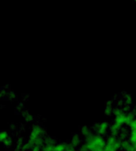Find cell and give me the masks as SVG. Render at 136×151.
<instances>
[{
  "mask_svg": "<svg viewBox=\"0 0 136 151\" xmlns=\"http://www.w3.org/2000/svg\"><path fill=\"white\" fill-rule=\"evenodd\" d=\"M110 128L109 127V124L108 122L104 121V122H101L99 124H96V127H95V129L96 130L97 132V134L98 135H105L108 132V129Z\"/></svg>",
  "mask_w": 136,
  "mask_h": 151,
  "instance_id": "2",
  "label": "cell"
},
{
  "mask_svg": "<svg viewBox=\"0 0 136 151\" xmlns=\"http://www.w3.org/2000/svg\"><path fill=\"white\" fill-rule=\"evenodd\" d=\"M9 137V133L7 131H1L0 132V142L3 143L7 138Z\"/></svg>",
  "mask_w": 136,
  "mask_h": 151,
  "instance_id": "9",
  "label": "cell"
},
{
  "mask_svg": "<svg viewBox=\"0 0 136 151\" xmlns=\"http://www.w3.org/2000/svg\"><path fill=\"white\" fill-rule=\"evenodd\" d=\"M119 149H121L120 145H114V144L106 143V146L103 151H118Z\"/></svg>",
  "mask_w": 136,
  "mask_h": 151,
  "instance_id": "6",
  "label": "cell"
},
{
  "mask_svg": "<svg viewBox=\"0 0 136 151\" xmlns=\"http://www.w3.org/2000/svg\"><path fill=\"white\" fill-rule=\"evenodd\" d=\"M128 114V113H127ZM127 114L126 112H123L120 115H118L115 117L114 119V122L115 124H117L119 127H122L123 125H127Z\"/></svg>",
  "mask_w": 136,
  "mask_h": 151,
  "instance_id": "3",
  "label": "cell"
},
{
  "mask_svg": "<svg viewBox=\"0 0 136 151\" xmlns=\"http://www.w3.org/2000/svg\"><path fill=\"white\" fill-rule=\"evenodd\" d=\"M130 142L134 145L136 143V130H133L130 132V137H129Z\"/></svg>",
  "mask_w": 136,
  "mask_h": 151,
  "instance_id": "10",
  "label": "cell"
},
{
  "mask_svg": "<svg viewBox=\"0 0 136 151\" xmlns=\"http://www.w3.org/2000/svg\"><path fill=\"white\" fill-rule=\"evenodd\" d=\"M66 151H77V150H76L75 149H73V148H71V147H70V148H69V149H68Z\"/></svg>",
  "mask_w": 136,
  "mask_h": 151,
  "instance_id": "16",
  "label": "cell"
},
{
  "mask_svg": "<svg viewBox=\"0 0 136 151\" xmlns=\"http://www.w3.org/2000/svg\"><path fill=\"white\" fill-rule=\"evenodd\" d=\"M122 151H125V150H122Z\"/></svg>",
  "mask_w": 136,
  "mask_h": 151,
  "instance_id": "18",
  "label": "cell"
},
{
  "mask_svg": "<svg viewBox=\"0 0 136 151\" xmlns=\"http://www.w3.org/2000/svg\"><path fill=\"white\" fill-rule=\"evenodd\" d=\"M125 102L127 104H132V103H133V97H132V96L131 95H127L126 97H125Z\"/></svg>",
  "mask_w": 136,
  "mask_h": 151,
  "instance_id": "12",
  "label": "cell"
},
{
  "mask_svg": "<svg viewBox=\"0 0 136 151\" xmlns=\"http://www.w3.org/2000/svg\"><path fill=\"white\" fill-rule=\"evenodd\" d=\"M2 144H3L4 147H5V148H11V147L12 146V144H13V139H12V137L9 136Z\"/></svg>",
  "mask_w": 136,
  "mask_h": 151,
  "instance_id": "8",
  "label": "cell"
},
{
  "mask_svg": "<svg viewBox=\"0 0 136 151\" xmlns=\"http://www.w3.org/2000/svg\"><path fill=\"white\" fill-rule=\"evenodd\" d=\"M41 147L40 146H35L33 149H32V151H41Z\"/></svg>",
  "mask_w": 136,
  "mask_h": 151,
  "instance_id": "15",
  "label": "cell"
},
{
  "mask_svg": "<svg viewBox=\"0 0 136 151\" xmlns=\"http://www.w3.org/2000/svg\"><path fill=\"white\" fill-rule=\"evenodd\" d=\"M104 114L105 116L109 117L112 114H113V109L112 106H105V110H104Z\"/></svg>",
  "mask_w": 136,
  "mask_h": 151,
  "instance_id": "11",
  "label": "cell"
},
{
  "mask_svg": "<svg viewBox=\"0 0 136 151\" xmlns=\"http://www.w3.org/2000/svg\"><path fill=\"white\" fill-rule=\"evenodd\" d=\"M85 140L89 151H103L106 146V140L98 134H92Z\"/></svg>",
  "mask_w": 136,
  "mask_h": 151,
  "instance_id": "1",
  "label": "cell"
},
{
  "mask_svg": "<svg viewBox=\"0 0 136 151\" xmlns=\"http://www.w3.org/2000/svg\"><path fill=\"white\" fill-rule=\"evenodd\" d=\"M129 127H130V131H133V130H136V119H135L131 124L129 125Z\"/></svg>",
  "mask_w": 136,
  "mask_h": 151,
  "instance_id": "13",
  "label": "cell"
},
{
  "mask_svg": "<svg viewBox=\"0 0 136 151\" xmlns=\"http://www.w3.org/2000/svg\"><path fill=\"white\" fill-rule=\"evenodd\" d=\"M81 134L85 137V139L86 138H89V136H91L93 134H92V132H91V129L89 127H83L82 128H81Z\"/></svg>",
  "mask_w": 136,
  "mask_h": 151,
  "instance_id": "7",
  "label": "cell"
},
{
  "mask_svg": "<svg viewBox=\"0 0 136 151\" xmlns=\"http://www.w3.org/2000/svg\"><path fill=\"white\" fill-rule=\"evenodd\" d=\"M134 147H135V149L136 150V143H135V144H134Z\"/></svg>",
  "mask_w": 136,
  "mask_h": 151,
  "instance_id": "17",
  "label": "cell"
},
{
  "mask_svg": "<svg viewBox=\"0 0 136 151\" xmlns=\"http://www.w3.org/2000/svg\"><path fill=\"white\" fill-rule=\"evenodd\" d=\"M25 119H26V121H27V122H31V121H33V119H34V118H33L29 113H27V116Z\"/></svg>",
  "mask_w": 136,
  "mask_h": 151,
  "instance_id": "14",
  "label": "cell"
},
{
  "mask_svg": "<svg viewBox=\"0 0 136 151\" xmlns=\"http://www.w3.org/2000/svg\"><path fill=\"white\" fill-rule=\"evenodd\" d=\"M81 143V139H80V136L79 134H75L73 137H72V140H71V144H70V147L71 148H77Z\"/></svg>",
  "mask_w": 136,
  "mask_h": 151,
  "instance_id": "4",
  "label": "cell"
},
{
  "mask_svg": "<svg viewBox=\"0 0 136 151\" xmlns=\"http://www.w3.org/2000/svg\"><path fill=\"white\" fill-rule=\"evenodd\" d=\"M70 148L66 143H58L54 146V151H66Z\"/></svg>",
  "mask_w": 136,
  "mask_h": 151,
  "instance_id": "5",
  "label": "cell"
}]
</instances>
